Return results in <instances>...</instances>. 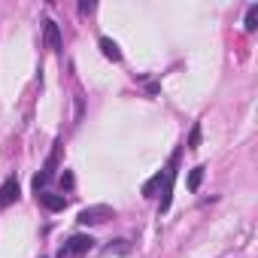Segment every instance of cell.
Masks as SVG:
<instances>
[{"label":"cell","mask_w":258,"mask_h":258,"mask_svg":"<svg viewBox=\"0 0 258 258\" xmlns=\"http://www.w3.org/2000/svg\"><path fill=\"white\" fill-rule=\"evenodd\" d=\"M109 219H115V210L106 207V204L85 207V210H79V216H76L79 225H103V222H109Z\"/></svg>","instance_id":"obj_2"},{"label":"cell","mask_w":258,"mask_h":258,"mask_svg":"<svg viewBox=\"0 0 258 258\" xmlns=\"http://www.w3.org/2000/svg\"><path fill=\"white\" fill-rule=\"evenodd\" d=\"M204 173H207V167H204V164L191 167V173H188V191H198V188H201V182H204Z\"/></svg>","instance_id":"obj_10"},{"label":"cell","mask_w":258,"mask_h":258,"mask_svg":"<svg viewBox=\"0 0 258 258\" xmlns=\"http://www.w3.org/2000/svg\"><path fill=\"white\" fill-rule=\"evenodd\" d=\"M161 185H164V167H161V170H158V173H155L149 182H143V198H152V195H155Z\"/></svg>","instance_id":"obj_9"},{"label":"cell","mask_w":258,"mask_h":258,"mask_svg":"<svg viewBox=\"0 0 258 258\" xmlns=\"http://www.w3.org/2000/svg\"><path fill=\"white\" fill-rule=\"evenodd\" d=\"M100 52L109 58V61H121V52H118V43L109 40V37H100Z\"/></svg>","instance_id":"obj_8"},{"label":"cell","mask_w":258,"mask_h":258,"mask_svg":"<svg viewBox=\"0 0 258 258\" xmlns=\"http://www.w3.org/2000/svg\"><path fill=\"white\" fill-rule=\"evenodd\" d=\"M179 155H182V149H173V155H170V161H167V167H164V185H161V207H158V213H167L170 210V198H173V182H176V167H179Z\"/></svg>","instance_id":"obj_1"},{"label":"cell","mask_w":258,"mask_h":258,"mask_svg":"<svg viewBox=\"0 0 258 258\" xmlns=\"http://www.w3.org/2000/svg\"><path fill=\"white\" fill-rule=\"evenodd\" d=\"M43 37H46L49 49L61 52V28H58V25H55L52 19H46V22H43Z\"/></svg>","instance_id":"obj_6"},{"label":"cell","mask_w":258,"mask_h":258,"mask_svg":"<svg viewBox=\"0 0 258 258\" xmlns=\"http://www.w3.org/2000/svg\"><path fill=\"white\" fill-rule=\"evenodd\" d=\"M73 182H76V179H73V173H70V170H64V176H61V185H64V188H73Z\"/></svg>","instance_id":"obj_13"},{"label":"cell","mask_w":258,"mask_h":258,"mask_svg":"<svg viewBox=\"0 0 258 258\" xmlns=\"http://www.w3.org/2000/svg\"><path fill=\"white\" fill-rule=\"evenodd\" d=\"M243 28H246L249 34H252V31L258 28V4H252V7L246 10V22H243Z\"/></svg>","instance_id":"obj_11"},{"label":"cell","mask_w":258,"mask_h":258,"mask_svg":"<svg viewBox=\"0 0 258 258\" xmlns=\"http://www.w3.org/2000/svg\"><path fill=\"white\" fill-rule=\"evenodd\" d=\"M58 155H61V143H55V146H52V152H49V158H46L43 170L34 176V191H37V195H40V191L46 188V182L55 176V170H58Z\"/></svg>","instance_id":"obj_3"},{"label":"cell","mask_w":258,"mask_h":258,"mask_svg":"<svg viewBox=\"0 0 258 258\" xmlns=\"http://www.w3.org/2000/svg\"><path fill=\"white\" fill-rule=\"evenodd\" d=\"M37 198H40V204H43L46 210H52V213H61V210L67 207V198H64V195H49V191H40Z\"/></svg>","instance_id":"obj_7"},{"label":"cell","mask_w":258,"mask_h":258,"mask_svg":"<svg viewBox=\"0 0 258 258\" xmlns=\"http://www.w3.org/2000/svg\"><path fill=\"white\" fill-rule=\"evenodd\" d=\"M16 198H19V179L10 176L4 185H0V210H7L10 204H16Z\"/></svg>","instance_id":"obj_5"},{"label":"cell","mask_w":258,"mask_h":258,"mask_svg":"<svg viewBox=\"0 0 258 258\" xmlns=\"http://www.w3.org/2000/svg\"><path fill=\"white\" fill-rule=\"evenodd\" d=\"M198 146H201V124H195L188 134V149H198Z\"/></svg>","instance_id":"obj_12"},{"label":"cell","mask_w":258,"mask_h":258,"mask_svg":"<svg viewBox=\"0 0 258 258\" xmlns=\"http://www.w3.org/2000/svg\"><path fill=\"white\" fill-rule=\"evenodd\" d=\"M79 13H94V4H91V0H82V4H79Z\"/></svg>","instance_id":"obj_14"},{"label":"cell","mask_w":258,"mask_h":258,"mask_svg":"<svg viewBox=\"0 0 258 258\" xmlns=\"http://www.w3.org/2000/svg\"><path fill=\"white\" fill-rule=\"evenodd\" d=\"M94 249V237H88V234H73L67 243H64V249L58 252V258H64V255H85V252H91Z\"/></svg>","instance_id":"obj_4"}]
</instances>
